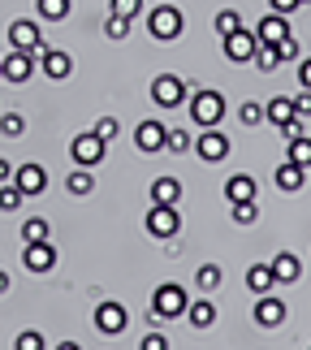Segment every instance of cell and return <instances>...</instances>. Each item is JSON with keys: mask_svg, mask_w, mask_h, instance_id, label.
<instances>
[{"mask_svg": "<svg viewBox=\"0 0 311 350\" xmlns=\"http://www.w3.org/2000/svg\"><path fill=\"white\" fill-rule=\"evenodd\" d=\"M186 312H191V294H186L178 281L156 286V294H152V325H160V320H178Z\"/></svg>", "mask_w": 311, "mask_h": 350, "instance_id": "cell-1", "label": "cell"}, {"mask_svg": "<svg viewBox=\"0 0 311 350\" xmlns=\"http://www.w3.org/2000/svg\"><path fill=\"white\" fill-rule=\"evenodd\" d=\"M147 31H152V39H160V44L182 39V31H186L182 9H178V5H156L152 13H147Z\"/></svg>", "mask_w": 311, "mask_h": 350, "instance_id": "cell-2", "label": "cell"}, {"mask_svg": "<svg viewBox=\"0 0 311 350\" xmlns=\"http://www.w3.org/2000/svg\"><path fill=\"white\" fill-rule=\"evenodd\" d=\"M104 156H108V143L100 139L96 130H87V134H74V139H70V160H74V165H83V169H96Z\"/></svg>", "mask_w": 311, "mask_h": 350, "instance_id": "cell-3", "label": "cell"}, {"mask_svg": "<svg viewBox=\"0 0 311 350\" xmlns=\"http://www.w3.org/2000/svg\"><path fill=\"white\" fill-rule=\"evenodd\" d=\"M191 117H195V126H221V117H225V96L221 91H195L191 96Z\"/></svg>", "mask_w": 311, "mask_h": 350, "instance_id": "cell-4", "label": "cell"}, {"mask_svg": "<svg viewBox=\"0 0 311 350\" xmlns=\"http://www.w3.org/2000/svg\"><path fill=\"white\" fill-rule=\"evenodd\" d=\"M9 44H13V48H22V52H35L39 61H44V52H48L44 31H39V22H31V18L9 22Z\"/></svg>", "mask_w": 311, "mask_h": 350, "instance_id": "cell-5", "label": "cell"}, {"mask_svg": "<svg viewBox=\"0 0 311 350\" xmlns=\"http://www.w3.org/2000/svg\"><path fill=\"white\" fill-rule=\"evenodd\" d=\"M152 104H156V109H178V104H186V83L178 74L152 78Z\"/></svg>", "mask_w": 311, "mask_h": 350, "instance_id": "cell-6", "label": "cell"}, {"mask_svg": "<svg viewBox=\"0 0 311 350\" xmlns=\"http://www.w3.org/2000/svg\"><path fill=\"white\" fill-rule=\"evenodd\" d=\"M22 268L35 273V277L52 273V268H57V251H52V242H26V247H22Z\"/></svg>", "mask_w": 311, "mask_h": 350, "instance_id": "cell-7", "label": "cell"}, {"mask_svg": "<svg viewBox=\"0 0 311 350\" xmlns=\"http://www.w3.org/2000/svg\"><path fill=\"white\" fill-rule=\"evenodd\" d=\"M255 39H260V48H277L281 39H290V18L268 9L264 18H260V26H255Z\"/></svg>", "mask_w": 311, "mask_h": 350, "instance_id": "cell-8", "label": "cell"}, {"mask_svg": "<svg viewBox=\"0 0 311 350\" xmlns=\"http://www.w3.org/2000/svg\"><path fill=\"white\" fill-rule=\"evenodd\" d=\"M178 230H182V212L152 204V212H147V234L152 238H178Z\"/></svg>", "mask_w": 311, "mask_h": 350, "instance_id": "cell-9", "label": "cell"}, {"mask_svg": "<svg viewBox=\"0 0 311 350\" xmlns=\"http://www.w3.org/2000/svg\"><path fill=\"white\" fill-rule=\"evenodd\" d=\"M35 52H22V48H13L9 57H0V74H5V83H26V78L35 74Z\"/></svg>", "mask_w": 311, "mask_h": 350, "instance_id": "cell-10", "label": "cell"}, {"mask_svg": "<svg viewBox=\"0 0 311 350\" xmlns=\"http://www.w3.org/2000/svg\"><path fill=\"white\" fill-rule=\"evenodd\" d=\"M165 134H169V126L165 121H156V117H147V121H139V130H134V147L139 152H165Z\"/></svg>", "mask_w": 311, "mask_h": 350, "instance_id": "cell-11", "label": "cell"}, {"mask_svg": "<svg viewBox=\"0 0 311 350\" xmlns=\"http://www.w3.org/2000/svg\"><path fill=\"white\" fill-rule=\"evenodd\" d=\"M255 52H260V39H255V31H234V35H225V57L234 61V65L255 61Z\"/></svg>", "mask_w": 311, "mask_h": 350, "instance_id": "cell-12", "label": "cell"}, {"mask_svg": "<svg viewBox=\"0 0 311 350\" xmlns=\"http://www.w3.org/2000/svg\"><path fill=\"white\" fill-rule=\"evenodd\" d=\"M195 156H199V160H208V165H221V160L229 156V139L212 126V130H204V134L195 139Z\"/></svg>", "mask_w": 311, "mask_h": 350, "instance_id": "cell-13", "label": "cell"}, {"mask_svg": "<svg viewBox=\"0 0 311 350\" xmlns=\"http://www.w3.org/2000/svg\"><path fill=\"white\" fill-rule=\"evenodd\" d=\"M126 307H121L117 299H104L100 307H96V329L100 333H108V338H117V333H126Z\"/></svg>", "mask_w": 311, "mask_h": 350, "instance_id": "cell-14", "label": "cell"}, {"mask_svg": "<svg viewBox=\"0 0 311 350\" xmlns=\"http://www.w3.org/2000/svg\"><path fill=\"white\" fill-rule=\"evenodd\" d=\"M286 316H290V307L273 299V294H260V303H255V325L260 329H277V325H286Z\"/></svg>", "mask_w": 311, "mask_h": 350, "instance_id": "cell-15", "label": "cell"}, {"mask_svg": "<svg viewBox=\"0 0 311 350\" xmlns=\"http://www.w3.org/2000/svg\"><path fill=\"white\" fill-rule=\"evenodd\" d=\"M13 182H18V191H22V195H44V191H48V169L31 160V165L13 169Z\"/></svg>", "mask_w": 311, "mask_h": 350, "instance_id": "cell-16", "label": "cell"}, {"mask_svg": "<svg viewBox=\"0 0 311 350\" xmlns=\"http://www.w3.org/2000/svg\"><path fill=\"white\" fill-rule=\"evenodd\" d=\"M39 70H44L52 83H65V78L74 74V57H70V52H61V48H48L44 61H39Z\"/></svg>", "mask_w": 311, "mask_h": 350, "instance_id": "cell-17", "label": "cell"}, {"mask_svg": "<svg viewBox=\"0 0 311 350\" xmlns=\"http://www.w3.org/2000/svg\"><path fill=\"white\" fill-rule=\"evenodd\" d=\"M268 264H273L277 286H294V281L303 277V264H299V255H294V251H277V260H268Z\"/></svg>", "mask_w": 311, "mask_h": 350, "instance_id": "cell-18", "label": "cell"}, {"mask_svg": "<svg viewBox=\"0 0 311 350\" xmlns=\"http://www.w3.org/2000/svg\"><path fill=\"white\" fill-rule=\"evenodd\" d=\"M273 182H277L286 195H294V191H303V182H307V169H303V165H294V160H281V165H277V173H273Z\"/></svg>", "mask_w": 311, "mask_h": 350, "instance_id": "cell-19", "label": "cell"}, {"mask_svg": "<svg viewBox=\"0 0 311 350\" xmlns=\"http://www.w3.org/2000/svg\"><path fill=\"white\" fill-rule=\"evenodd\" d=\"M255 191H260V186H255L251 173H234V178L225 182V199H229V204H251Z\"/></svg>", "mask_w": 311, "mask_h": 350, "instance_id": "cell-20", "label": "cell"}, {"mask_svg": "<svg viewBox=\"0 0 311 350\" xmlns=\"http://www.w3.org/2000/svg\"><path fill=\"white\" fill-rule=\"evenodd\" d=\"M178 199H182V182H178V178H156V182H152V204L178 208Z\"/></svg>", "mask_w": 311, "mask_h": 350, "instance_id": "cell-21", "label": "cell"}, {"mask_svg": "<svg viewBox=\"0 0 311 350\" xmlns=\"http://www.w3.org/2000/svg\"><path fill=\"white\" fill-rule=\"evenodd\" d=\"M247 286H251L255 294H273V286H277L273 264H251V268H247Z\"/></svg>", "mask_w": 311, "mask_h": 350, "instance_id": "cell-22", "label": "cell"}, {"mask_svg": "<svg viewBox=\"0 0 311 350\" xmlns=\"http://www.w3.org/2000/svg\"><path fill=\"white\" fill-rule=\"evenodd\" d=\"M264 117L273 121V126H286V121H294L299 113H294V100H286V96H273L264 104Z\"/></svg>", "mask_w": 311, "mask_h": 350, "instance_id": "cell-23", "label": "cell"}, {"mask_svg": "<svg viewBox=\"0 0 311 350\" xmlns=\"http://www.w3.org/2000/svg\"><path fill=\"white\" fill-rule=\"evenodd\" d=\"M186 320H191L195 329H212V325H216V303H212V299H195L191 312H186Z\"/></svg>", "mask_w": 311, "mask_h": 350, "instance_id": "cell-24", "label": "cell"}, {"mask_svg": "<svg viewBox=\"0 0 311 350\" xmlns=\"http://www.w3.org/2000/svg\"><path fill=\"white\" fill-rule=\"evenodd\" d=\"M65 191H70V195H78V199H83V195H91V191H96V178H91V169H83V165H78L74 173H65Z\"/></svg>", "mask_w": 311, "mask_h": 350, "instance_id": "cell-25", "label": "cell"}, {"mask_svg": "<svg viewBox=\"0 0 311 350\" xmlns=\"http://www.w3.org/2000/svg\"><path fill=\"white\" fill-rule=\"evenodd\" d=\"M225 281V273H221V264H199V273H195V286L204 290V294H212L216 286Z\"/></svg>", "mask_w": 311, "mask_h": 350, "instance_id": "cell-26", "label": "cell"}, {"mask_svg": "<svg viewBox=\"0 0 311 350\" xmlns=\"http://www.w3.org/2000/svg\"><path fill=\"white\" fill-rule=\"evenodd\" d=\"M35 9H39V18H44V22L70 18V0H35Z\"/></svg>", "mask_w": 311, "mask_h": 350, "instance_id": "cell-27", "label": "cell"}, {"mask_svg": "<svg viewBox=\"0 0 311 350\" xmlns=\"http://www.w3.org/2000/svg\"><path fill=\"white\" fill-rule=\"evenodd\" d=\"M212 26H216V35L225 39V35L242 31V13H238V9H221V13H216V22H212Z\"/></svg>", "mask_w": 311, "mask_h": 350, "instance_id": "cell-28", "label": "cell"}, {"mask_svg": "<svg viewBox=\"0 0 311 350\" xmlns=\"http://www.w3.org/2000/svg\"><path fill=\"white\" fill-rule=\"evenodd\" d=\"M0 134H5V139H22V134H26V117L22 113H0Z\"/></svg>", "mask_w": 311, "mask_h": 350, "instance_id": "cell-29", "label": "cell"}, {"mask_svg": "<svg viewBox=\"0 0 311 350\" xmlns=\"http://www.w3.org/2000/svg\"><path fill=\"white\" fill-rule=\"evenodd\" d=\"M191 147H195V139H191L186 130H178V126H173V130L165 134V152H173V156H178V152H191Z\"/></svg>", "mask_w": 311, "mask_h": 350, "instance_id": "cell-30", "label": "cell"}, {"mask_svg": "<svg viewBox=\"0 0 311 350\" xmlns=\"http://www.w3.org/2000/svg\"><path fill=\"white\" fill-rule=\"evenodd\" d=\"M22 191H18V182H5V186H0V212H18L22 208Z\"/></svg>", "mask_w": 311, "mask_h": 350, "instance_id": "cell-31", "label": "cell"}, {"mask_svg": "<svg viewBox=\"0 0 311 350\" xmlns=\"http://www.w3.org/2000/svg\"><path fill=\"white\" fill-rule=\"evenodd\" d=\"M229 217H234V225H255L260 221V208H255V199L251 204H229Z\"/></svg>", "mask_w": 311, "mask_h": 350, "instance_id": "cell-32", "label": "cell"}, {"mask_svg": "<svg viewBox=\"0 0 311 350\" xmlns=\"http://www.w3.org/2000/svg\"><path fill=\"white\" fill-rule=\"evenodd\" d=\"M22 242H48V221L44 217H31L22 225Z\"/></svg>", "mask_w": 311, "mask_h": 350, "instance_id": "cell-33", "label": "cell"}, {"mask_svg": "<svg viewBox=\"0 0 311 350\" xmlns=\"http://www.w3.org/2000/svg\"><path fill=\"white\" fill-rule=\"evenodd\" d=\"M286 160H294V165H303V169H311V139L303 134V139H294L290 143V156Z\"/></svg>", "mask_w": 311, "mask_h": 350, "instance_id": "cell-34", "label": "cell"}, {"mask_svg": "<svg viewBox=\"0 0 311 350\" xmlns=\"http://www.w3.org/2000/svg\"><path fill=\"white\" fill-rule=\"evenodd\" d=\"M277 65H281V57H277V48H260V52H255V70H260V74H273Z\"/></svg>", "mask_w": 311, "mask_h": 350, "instance_id": "cell-35", "label": "cell"}, {"mask_svg": "<svg viewBox=\"0 0 311 350\" xmlns=\"http://www.w3.org/2000/svg\"><path fill=\"white\" fill-rule=\"evenodd\" d=\"M238 121H242V126H260V121H264V104L247 100V104H242V109H238Z\"/></svg>", "mask_w": 311, "mask_h": 350, "instance_id": "cell-36", "label": "cell"}, {"mask_svg": "<svg viewBox=\"0 0 311 350\" xmlns=\"http://www.w3.org/2000/svg\"><path fill=\"white\" fill-rule=\"evenodd\" d=\"M104 35H108V39H117V44H121V39L130 35V18H117V13H113V18L104 22Z\"/></svg>", "mask_w": 311, "mask_h": 350, "instance_id": "cell-37", "label": "cell"}, {"mask_svg": "<svg viewBox=\"0 0 311 350\" xmlns=\"http://www.w3.org/2000/svg\"><path fill=\"white\" fill-rule=\"evenodd\" d=\"M13 350H44V333H35V329L18 333V342H13Z\"/></svg>", "mask_w": 311, "mask_h": 350, "instance_id": "cell-38", "label": "cell"}, {"mask_svg": "<svg viewBox=\"0 0 311 350\" xmlns=\"http://www.w3.org/2000/svg\"><path fill=\"white\" fill-rule=\"evenodd\" d=\"M113 13H117V18H139V13H143V0H113Z\"/></svg>", "mask_w": 311, "mask_h": 350, "instance_id": "cell-39", "label": "cell"}, {"mask_svg": "<svg viewBox=\"0 0 311 350\" xmlns=\"http://www.w3.org/2000/svg\"><path fill=\"white\" fill-rule=\"evenodd\" d=\"M277 130L286 134V143H294V139H303V134H307V121L294 117V121H286V126H277Z\"/></svg>", "mask_w": 311, "mask_h": 350, "instance_id": "cell-40", "label": "cell"}, {"mask_svg": "<svg viewBox=\"0 0 311 350\" xmlns=\"http://www.w3.org/2000/svg\"><path fill=\"white\" fill-rule=\"evenodd\" d=\"M117 130H121V126H117V117H100V121H96V134H100L104 143H113V139H117Z\"/></svg>", "mask_w": 311, "mask_h": 350, "instance_id": "cell-41", "label": "cell"}, {"mask_svg": "<svg viewBox=\"0 0 311 350\" xmlns=\"http://www.w3.org/2000/svg\"><path fill=\"white\" fill-rule=\"evenodd\" d=\"M277 57H281V65H286V61H299V39H281V44H277Z\"/></svg>", "mask_w": 311, "mask_h": 350, "instance_id": "cell-42", "label": "cell"}, {"mask_svg": "<svg viewBox=\"0 0 311 350\" xmlns=\"http://www.w3.org/2000/svg\"><path fill=\"white\" fill-rule=\"evenodd\" d=\"M139 350H169V338L165 333H147V338L139 342Z\"/></svg>", "mask_w": 311, "mask_h": 350, "instance_id": "cell-43", "label": "cell"}, {"mask_svg": "<svg viewBox=\"0 0 311 350\" xmlns=\"http://www.w3.org/2000/svg\"><path fill=\"white\" fill-rule=\"evenodd\" d=\"M268 5H273V13H286V18H290V13L303 5V0H268Z\"/></svg>", "mask_w": 311, "mask_h": 350, "instance_id": "cell-44", "label": "cell"}, {"mask_svg": "<svg viewBox=\"0 0 311 350\" xmlns=\"http://www.w3.org/2000/svg\"><path fill=\"white\" fill-rule=\"evenodd\" d=\"M294 113H299L303 121L311 117V91H303V96H299V100H294Z\"/></svg>", "mask_w": 311, "mask_h": 350, "instance_id": "cell-45", "label": "cell"}, {"mask_svg": "<svg viewBox=\"0 0 311 350\" xmlns=\"http://www.w3.org/2000/svg\"><path fill=\"white\" fill-rule=\"evenodd\" d=\"M299 83H303V91H311V57L299 61Z\"/></svg>", "mask_w": 311, "mask_h": 350, "instance_id": "cell-46", "label": "cell"}, {"mask_svg": "<svg viewBox=\"0 0 311 350\" xmlns=\"http://www.w3.org/2000/svg\"><path fill=\"white\" fill-rule=\"evenodd\" d=\"M5 182H13V165H9L5 156H0V186H5Z\"/></svg>", "mask_w": 311, "mask_h": 350, "instance_id": "cell-47", "label": "cell"}, {"mask_svg": "<svg viewBox=\"0 0 311 350\" xmlns=\"http://www.w3.org/2000/svg\"><path fill=\"white\" fill-rule=\"evenodd\" d=\"M0 294H9V273L0 268Z\"/></svg>", "mask_w": 311, "mask_h": 350, "instance_id": "cell-48", "label": "cell"}, {"mask_svg": "<svg viewBox=\"0 0 311 350\" xmlns=\"http://www.w3.org/2000/svg\"><path fill=\"white\" fill-rule=\"evenodd\" d=\"M57 350H83V346H78V342H61Z\"/></svg>", "mask_w": 311, "mask_h": 350, "instance_id": "cell-49", "label": "cell"}, {"mask_svg": "<svg viewBox=\"0 0 311 350\" xmlns=\"http://www.w3.org/2000/svg\"><path fill=\"white\" fill-rule=\"evenodd\" d=\"M0 78H5V74H0Z\"/></svg>", "mask_w": 311, "mask_h": 350, "instance_id": "cell-50", "label": "cell"}]
</instances>
